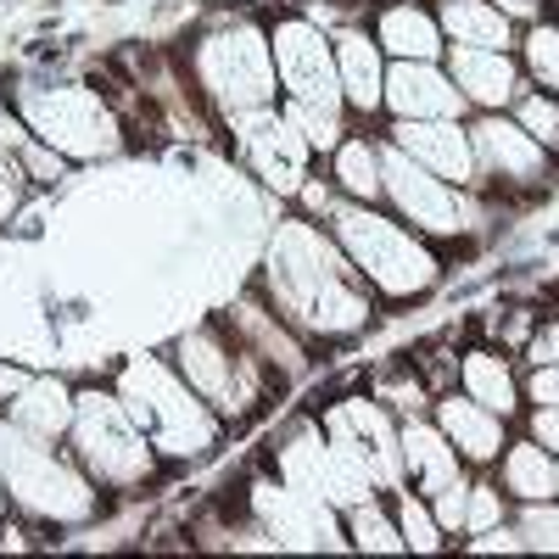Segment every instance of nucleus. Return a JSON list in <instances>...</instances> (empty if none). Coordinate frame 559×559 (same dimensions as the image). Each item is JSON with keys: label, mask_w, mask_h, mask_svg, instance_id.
Listing matches in <instances>:
<instances>
[{"label": "nucleus", "mask_w": 559, "mask_h": 559, "mask_svg": "<svg viewBox=\"0 0 559 559\" xmlns=\"http://www.w3.org/2000/svg\"><path fill=\"white\" fill-rule=\"evenodd\" d=\"M521 364L532 369V364H559V319H537L532 324V336H526V347H521Z\"/></svg>", "instance_id": "72a5a7b5"}, {"label": "nucleus", "mask_w": 559, "mask_h": 559, "mask_svg": "<svg viewBox=\"0 0 559 559\" xmlns=\"http://www.w3.org/2000/svg\"><path fill=\"white\" fill-rule=\"evenodd\" d=\"M28 381H34V376H23V369H12V364H0V408H7V403H12V397H17Z\"/></svg>", "instance_id": "4c0bfd02"}, {"label": "nucleus", "mask_w": 559, "mask_h": 559, "mask_svg": "<svg viewBox=\"0 0 559 559\" xmlns=\"http://www.w3.org/2000/svg\"><path fill=\"white\" fill-rule=\"evenodd\" d=\"M386 140L397 152H408L419 168H431L437 179L471 191L476 185V152H471V129L464 118H392Z\"/></svg>", "instance_id": "4468645a"}, {"label": "nucleus", "mask_w": 559, "mask_h": 559, "mask_svg": "<svg viewBox=\"0 0 559 559\" xmlns=\"http://www.w3.org/2000/svg\"><path fill=\"white\" fill-rule=\"evenodd\" d=\"M459 392L464 397H476L481 408L503 414V419H515L526 408L521 397V369L515 358H503L498 347H464L459 353Z\"/></svg>", "instance_id": "412c9836"}, {"label": "nucleus", "mask_w": 559, "mask_h": 559, "mask_svg": "<svg viewBox=\"0 0 559 559\" xmlns=\"http://www.w3.org/2000/svg\"><path fill=\"white\" fill-rule=\"evenodd\" d=\"M342 515H347V543H353V548H364V554H403V532H397L392 498L369 492L364 503L342 509Z\"/></svg>", "instance_id": "a878e982"}, {"label": "nucleus", "mask_w": 559, "mask_h": 559, "mask_svg": "<svg viewBox=\"0 0 559 559\" xmlns=\"http://www.w3.org/2000/svg\"><path fill=\"white\" fill-rule=\"evenodd\" d=\"M218 319L229 324V336H236V342L269 369V376H280L286 386H292L297 376H308V342L269 308V297H263L258 286H247V297L229 308V313H218Z\"/></svg>", "instance_id": "ddd939ff"}, {"label": "nucleus", "mask_w": 559, "mask_h": 559, "mask_svg": "<svg viewBox=\"0 0 559 559\" xmlns=\"http://www.w3.org/2000/svg\"><path fill=\"white\" fill-rule=\"evenodd\" d=\"M269 51H274V79H280V107L286 112H336L353 118L342 102V79H336V51H331V28L313 23L308 12H280L269 23Z\"/></svg>", "instance_id": "1a4fd4ad"}, {"label": "nucleus", "mask_w": 559, "mask_h": 559, "mask_svg": "<svg viewBox=\"0 0 559 559\" xmlns=\"http://www.w3.org/2000/svg\"><path fill=\"white\" fill-rule=\"evenodd\" d=\"M392 509H397V532H403V548H414V554H437L442 543H448V532L437 526V515H431V498L426 492H392Z\"/></svg>", "instance_id": "c85d7f7f"}, {"label": "nucleus", "mask_w": 559, "mask_h": 559, "mask_svg": "<svg viewBox=\"0 0 559 559\" xmlns=\"http://www.w3.org/2000/svg\"><path fill=\"white\" fill-rule=\"evenodd\" d=\"M498 481H503V498H515V503L554 498V487H559V459H554L543 442H532V437L503 442V453H498Z\"/></svg>", "instance_id": "5701e85b"}, {"label": "nucleus", "mask_w": 559, "mask_h": 559, "mask_svg": "<svg viewBox=\"0 0 559 559\" xmlns=\"http://www.w3.org/2000/svg\"><path fill=\"white\" fill-rule=\"evenodd\" d=\"M381 202L408 229H419L426 241H453V236L481 224V197L476 191H459V185L437 179L431 168H419L408 152L392 146L386 134H381Z\"/></svg>", "instance_id": "9d476101"}, {"label": "nucleus", "mask_w": 559, "mask_h": 559, "mask_svg": "<svg viewBox=\"0 0 559 559\" xmlns=\"http://www.w3.org/2000/svg\"><path fill=\"white\" fill-rule=\"evenodd\" d=\"M509 118L559 163V96H548V90H521V96L509 102Z\"/></svg>", "instance_id": "c756f323"}, {"label": "nucleus", "mask_w": 559, "mask_h": 559, "mask_svg": "<svg viewBox=\"0 0 559 559\" xmlns=\"http://www.w3.org/2000/svg\"><path fill=\"white\" fill-rule=\"evenodd\" d=\"M17 118L28 123L34 140H45L62 157H102L123 146V123L102 90L84 84H28L17 90Z\"/></svg>", "instance_id": "6e6552de"}, {"label": "nucleus", "mask_w": 559, "mask_h": 559, "mask_svg": "<svg viewBox=\"0 0 559 559\" xmlns=\"http://www.w3.org/2000/svg\"><path fill=\"white\" fill-rule=\"evenodd\" d=\"M336 247L347 252V263L364 274V286L381 302H419L442 286V258L431 252V241L408 229L397 213H381L376 202H336L331 224Z\"/></svg>", "instance_id": "f03ea898"}, {"label": "nucleus", "mask_w": 559, "mask_h": 559, "mask_svg": "<svg viewBox=\"0 0 559 559\" xmlns=\"http://www.w3.org/2000/svg\"><path fill=\"white\" fill-rule=\"evenodd\" d=\"M369 397L386 403L392 414H426L437 392H431L426 376L408 364V353H397V364H386V369H376V376H369Z\"/></svg>", "instance_id": "cd10ccee"}, {"label": "nucleus", "mask_w": 559, "mask_h": 559, "mask_svg": "<svg viewBox=\"0 0 559 559\" xmlns=\"http://www.w3.org/2000/svg\"><path fill=\"white\" fill-rule=\"evenodd\" d=\"M498 521H503V487L471 481V498H464V532H459V537H476V532H487V526H498Z\"/></svg>", "instance_id": "2f4dec72"}, {"label": "nucleus", "mask_w": 559, "mask_h": 559, "mask_svg": "<svg viewBox=\"0 0 559 559\" xmlns=\"http://www.w3.org/2000/svg\"><path fill=\"white\" fill-rule=\"evenodd\" d=\"M437 23L448 45H476V51H515L521 23H509L492 0H437Z\"/></svg>", "instance_id": "4be33fe9"}, {"label": "nucleus", "mask_w": 559, "mask_h": 559, "mask_svg": "<svg viewBox=\"0 0 559 559\" xmlns=\"http://www.w3.org/2000/svg\"><path fill=\"white\" fill-rule=\"evenodd\" d=\"M464 129H471V152H476V185L471 191L481 202L498 207V202H521V197L548 191L554 157L509 112H476Z\"/></svg>", "instance_id": "9b49d317"}, {"label": "nucleus", "mask_w": 559, "mask_h": 559, "mask_svg": "<svg viewBox=\"0 0 559 559\" xmlns=\"http://www.w3.org/2000/svg\"><path fill=\"white\" fill-rule=\"evenodd\" d=\"M521 548H537V554H559V498H537V503H521Z\"/></svg>", "instance_id": "7c9ffc66"}, {"label": "nucleus", "mask_w": 559, "mask_h": 559, "mask_svg": "<svg viewBox=\"0 0 559 559\" xmlns=\"http://www.w3.org/2000/svg\"><path fill=\"white\" fill-rule=\"evenodd\" d=\"M331 185L347 202H381V134H347L331 152Z\"/></svg>", "instance_id": "b1692460"}, {"label": "nucleus", "mask_w": 559, "mask_h": 559, "mask_svg": "<svg viewBox=\"0 0 559 559\" xmlns=\"http://www.w3.org/2000/svg\"><path fill=\"white\" fill-rule=\"evenodd\" d=\"M526 437L559 459V408H526Z\"/></svg>", "instance_id": "c9c22d12"}, {"label": "nucleus", "mask_w": 559, "mask_h": 559, "mask_svg": "<svg viewBox=\"0 0 559 559\" xmlns=\"http://www.w3.org/2000/svg\"><path fill=\"white\" fill-rule=\"evenodd\" d=\"M386 118H464L471 102L459 96L442 62H386V90H381Z\"/></svg>", "instance_id": "2eb2a0df"}, {"label": "nucleus", "mask_w": 559, "mask_h": 559, "mask_svg": "<svg viewBox=\"0 0 559 559\" xmlns=\"http://www.w3.org/2000/svg\"><path fill=\"white\" fill-rule=\"evenodd\" d=\"M431 419L442 426V437L459 448L464 464H476V471H487V464H498L503 442H509V419L481 408L476 397H464V392H437L431 397Z\"/></svg>", "instance_id": "6ab92c4d"}, {"label": "nucleus", "mask_w": 559, "mask_h": 559, "mask_svg": "<svg viewBox=\"0 0 559 559\" xmlns=\"http://www.w3.org/2000/svg\"><path fill=\"white\" fill-rule=\"evenodd\" d=\"M369 34H376L386 62H442L448 57L442 23L419 0H376L369 7Z\"/></svg>", "instance_id": "f3484780"}, {"label": "nucleus", "mask_w": 559, "mask_h": 559, "mask_svg": "<svg viewBox=\"0 0 559 559\" xmlns=\"http://www.w3.org/2000/svg\"><path fill=\"white\" fill-rule=\"evenodd\" d=\"M23 185H28V174L17 168V157L0 152V224H12V213L23 202Z\"/></svg>", "instance_id": "f704fd0d"}, {"label": "nucleus", "mask_w": 559, "mask_h": 559, "mask_svg": "<svg viewBox=\"0 0 559 559\" xmlns=\"http://www.w3.org/2000/svg\"><path fill=\"white\" fill-rule=\"evenodd\" d=\"M168 364L185 376L191 386L218 419H247L252 408L274 403V392H286V381L269 376V369L229 336L224 319H207L197 331H185L168 353Z\"/></svg>", "instance_id": "423d86ee"}, {"label": "nucleus", "mask_w": 559, "mask_h": 559, "mask_svg": "<svg viewBox=\"0 0 559 559\" xmlns=\"http://www.w3.org/2000/svg\"><path fill=\"white\" fill-rule=\"evenodd\" d=\"M521 397L532 408H559V364H532L521 376Z\"/></svg>", "instance_id": "473e14b6"}, {"label": "nucleus", "mask_w": 559, "mask_h": 559, "mask_svg": "<svg viewBox=\"0 0 559 559\" xmlns=\"http://www.w3.org/2000/svg\"><path fill=\"white\" fill-rule=\"evenodd\" d=\"M269 297V308L292 324L302 342L342 347L376 324V292L364 286V274L347 263L331 229L313 218H286L269 247V269L252 280Z\"/></svg>", "instance_id": "f257e3e1"}, {"label": "nucleus", "mask_w": 559, "mask_h": 559, "mask_svg": "<svg viewBox=\"0 0 559 559\" xmlns=\"http://www.w3.org/2000/svg\"><path fill=\"white\" fill-rule=\"evenodd\" d=\"M112 392H118L129 419L146 431V442L163 459H185V453L197 459V453L218 448V437H224V419L185 386V376L168 358H129V364H118Z\"/></svg>", "instance_id": "20e7f679"}, {"label": "nucleus", "mask_w": 559, "mask_h": 559, "mask_svg": "<svg viewBox=\"0 0 559 559\" xmlns=\"http://www.w3.org/2000/svg\"><path fill=\"white\" fill-rule=\"evenodd\" d=\"M224 129L236 134L241 163L269 185V191H280V197L302 191V179L313 168V146H308L302 129L280 107H258V112H241V118H224Z\"/></svg>", "instance_id": "f8f14e48"}, {"label": "nucleus", "mask_w": 559, "mask_h": 559, "mask_svg": "<svg viewBox=\"0 0 559 559\" xmlns=\"http://www.w3.org/2000/svg\"><path fill=\"white\" fill-rule=\"evenodd\" d=\"M0 487L34 521H90L96 515V481L79 471L73 453H57L51 437L23 431L17 419H0Z\"/></svg>", "instance_id": "39448f33"}, {"label": "nucleus", "mask_w": 559, "mask_h": 559, "mask_svg": "<svg viewBox=\"0 0 559 559\" xmlns=\"http://www.w3.org/2000/svg\"><path fill=\"white\" fill-rule=\"evenodd\" d=\"M554 498H559V487H554Z\"/></svg>", "instance_id": "58836bf2"}, {"label": "nucleus", "mask_w": 559, "mask_h": 559, "mask_svg": "<svg viewBox=\"0 0 559 559\" xmlns=\"http://www.w3.org/2000/svg\"><path fill=\"white\" fill-rule=\"evenodd\" d=\"M492 7H498L509 23H537V17H548V0H492Z\"/></svg>", "instance_id": "e433bc0d"}, {"label": "nucleus", "mask_w": 559, "mask_h": 559, "mask_svg": "<svg viewBox=\"0 0 559 559\" xmlns=\"http://www.w3.org/2000/svg\"><path fill=\"white\" fill-rule=\"evenodd\" d=\"M331 51H336V79H342V102L353 118H386L381 112V90H386V57L376 34L364 23L331 28Z\"/></svg>", "instance_id": "a211bd4d"}, {"label": "nucleus", "mask_w": 559, "mask_h": 559, "mask_svg": "<svg viewBox=\"0 0 559 559\" xmlns=\"http://www.w3.org/2000/svg\"><path fill=\"white\" fill-rule=\"evenodd\" d=\"M68 442H73V459L79 471L96 481V487H112V492H134L157 476V448L146 442V431L129 419V408L118 403L112 386H84L73 392V426H68Z\"/></svg>", "instance_id": "0eeeda50"}, {"label": "nucleus", "mask_w": 559, "mask_h": 559, "mask_svg": "<svg viewBox=\"0 0 559 559\" xmlns=\"http://www.w3.org/2000/svg\"><path fill=\"white\" fill-rule=\"evenodd\" d=\"M448 79L459 84V96L471 102V112H509V102L526 90V73L515 51H476V45H448L442 57Z\"/></svg>", "instance_id": "dca6fc26"}, {"label": "nucleus", "mask_w": 559, "mask_h": 559, "mask_svg": "<svg viewBox=\"0 0 559 559\" xmlns=\"http://www.w3.org/2000/svg\"><path fill=\"white\" fill-rule=\"evenodd\" d=\"M7 419H17L23 431H34V437H68V426H73V386H62V381H28L12 403H7Z\"/></svg>", "instance_id": "393cba45"}, {"label": "nucleus", "mask_w": 559, "mask_h": 559, "mask_svg": "<svg viewBox=\"0 0 559 559\" xmlns=\"http://www.w3.org/2000/svg\"><path fill=\"white\" fill-rule=\"evenodd\" d=\"M515 62H521V73L532 79V90H548V96H559V23H554V17H537V23L521 28Z\"/></svg>", "instance_id": "bb28decb"}, {"label": "nucleus", "mask_w": 559, "mask_h": 559, "mask_svg": "<svg viewBox=\"0 0 559 559\" xmlns=\"http://www.w3.org/2000/svg\"><path fill=\"white\" fill-rule=\"evenodd\" d=\"M185 79L202 96V107L224 123L258 107L280 102V79H274V51H269V23L258 17H224L202 34L185 39Z\"/></svg>", "instance_id": "7ed1b4c3"}, {"label": "nucleus", "mask_w": 559, "mask_h": 559, "mask_svg": "<svg viewBox=\"0 0 559 559\" xmlns=\"http://www.w3.org/2000/svg\"><path fill=\"white\" fill-rule=\"evenodd\" d=\"M397 442H403V481L414 487V492H442V487H453L459 476H464V459H459V448L442 437V426L431 414H408L403 426H397Z\"/></svg>", "instance_id": "aec40b11"}]
</instances>
